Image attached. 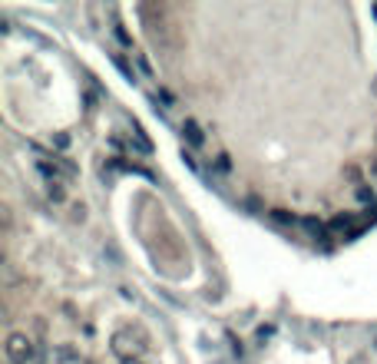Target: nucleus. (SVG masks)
I'll list each match as a JSON object with an SVG mask.
<instances>
[{
	"instance_id": "nucleus-13",
	"label": "nucleus",
	"mask_w": 377,
	"mask_h": 364,
	"mask_svg": "<svg viewBox=\"0 0 377 364\" xmlns=\"http://www.w3.org/2000/svg\"><path fill=\"white\" fill-rule=\"evenodd\" d=\"M371 176L377 179V159H374V163H371Z\"/></svg>"
},
{
	"instance_id": "nucleus-1",
	"label": "nucleus",
	"mask_w": 377,
	"mask_h": 364,
	"mask_svg": "<svg viewBox=\"0 0 377 364\" xmlns=\"http://www.w3.org/2000/svg\"><path fill=\"white\" fill-rule=\"evenodd\" d=\"M149 348V338L139 331V328H123L113 335V351L119 354V361H133L139 354Z\"/></svg>"
},
{
	"instance_id": "nucleus-6",
	"label": "nucleus",
	"mask_w": 377,
	"mask_h": 364,
	"mask_svg": "<svg viewBox=\"0 0 377 364\" xmlns=\"http://www.w3.org/2000/svg\"><path fill=\"white\" fill-rule=\"evenodd\" d=\"M113 63H116V66H119V73H123L126 80H129V83H136V66H133V63L126 60V57H119V53H113Z\"/></svg>"
},
{
	"instance_id": "nucleus-9",
	"label": "nucleus",
	"mask_w": 377,
	"mask_h": 364,
	"mask_svg": "<svg viewBox=\"0 0 377 364\" xmlns=\"http://www.w3.org/2000/svg\"><path fill=\"white\" fill-rule=\"evenodd\" d=\"M272 219H275L278 226H295V215L285 212V209H275V212H272Z\"/></svg>"
},
{
	"instance_id": "nucleus-14",
	"label": "nucleus",
	"mask_w": 377,
	"mask_h": 364,
	"mask_svg": "<svg viewBox=\"0 0 377 364\" xmlns=\"http://www.w3.org/2000/svg\"><path fill=\"white\" fill-rule=\"evenodd\" d=\"M123 364H142V361H139V358H133V361H123Z\"/></svg>"
},
{
	"instance_id": "nucleus-12",
	"label": "nucleus",
	"mask_w": 377,
	"mask_h": 364,
	"mask_svg": "<svg viewBox=\"0 0 377 364\" xmlns=\"http://www.w3.org/2000/svg\"><path fill=\"white\" fill-rule=\"evenodd\" d=\"M156 100H163V103H165V110H169V106L176 103V100H172V93H169V89H159V93H156Z\"/></svg>"
},
{
	"instance_id": "nucleus-11",
	"label": "nucleus",
	"mask_w": 377,
	"mask_h": 364,
	"mask_svg": "<svg viewBox=\"0 0 377 364\" xmlns=\"http://www.w3.org/2000/svg\"><path fill=\"white\" fill-rule=\"evenodd\" d=\"M357 199H361V202H374V189L361 186V189H357Z\"/></svg>"
},
{
	"instance_id": "nucleus-3",
	"label": "nucleus",
	"mask_w": 377,
	"mask_h": 364,
	"mask_svg": "<svg viewBox=\"0 0 377 364\" xmlns=\"http://www.w3.org/2000/svg\"><path fill=\"white\" fill-rule=\"evenodd\" d=\"M37 169L47 182H66V179L76 176V166L63 156H43V159H37Z\"/></svg>"
},
{
	"instance_id": "nucleus-2",
	"label": "nucleus",
	"mask_w": 377,
	"mask_h": 364,
	"mask_svg": "<svg viewBox=\"0 0 377 364\" xmlns=\"http://www.w3.org/2000/svg\"><path fill=\"white\" fill-rule=\"evenodd\" d=\"M3 351H7V361L10 364H34V358H37V344H34L30 335L13 331L10 338H7V344H3Z\"/></svg>"
},
{
	"instance_id": "nucleus-7",
	"label": "nucleus",
	"mask_w": 377,
	"mask_h": 364,
	"mask_svg": "<svg viewBox=\"0 0 377 364\" xmlns=\"http://www.w3.org/2000/svg\"><path fill=\"white\" fill-rule=\"evenodd\" d=\"M47 199L50 202H66V189H63V182H47Z\"/></svg>"
},
{
	"instance_id": "nucleus-5",
	"label": "nucleus",
	"mask_w": 377,
	"mask_h": 364,
	"mask_svg": "<svg viewBox=\"0 0 377 364\" xmlns=\"http://www.w3.org/2000/svg\"><path fill=\"white\" fill-rule=\"evenodd\" d=\"M80 361V354L70 348V344H60L57 351H53V364H76Z\"/></svg>"
},
{
	"instance_id": "nucleus-8",
	"label": "nucleus",
	"mask_w": 377,
	"mask_h": 364,
	"mask_svg": "<svg viewBox=\"0 0 377 364\" xmlns=\"http://www.w3.org/2000/svg\"><path fill=\"white\" fill-rule=\"evenodd\" d=\"M212 169H215V173H222V176H226V173H232V159H228L226 152H219V156H215V163H212Z\"/></svg>"
},
{
	"instance_id": "nucleus-4",
	"label": "nucleus",
	"mask_w": 377,
	"mask_h": 364,
	"mask_svg": "<svg viewBox=\"0 0 377 364\" xmlns=\"http://www.w3.org/2000/svg\"><path fill=\"white\" fill-rule=\"evenodd\" d=\"M182 139H186L192 150H199L202 143H205V133H202V126L195 123V119H186V123H182Z\"/></svg>"
},
{
	"instance_id": "nucleus-10",
	"label": "nucleus",
	"mask_w": 377,
	"mask_h": 364,
	"mask_svg": "<svg viewBox=\"0 0 377 364\" xmlns=\"http://www.w3.org/2000/svg\"><path fill=\"white\" fill-rule=\"evenodd\" d=\"M136 63H139V70H142V73H146V76H156V70H152V63L146 60L142 53H136Z\"/></svg>"
}]
</instances>
